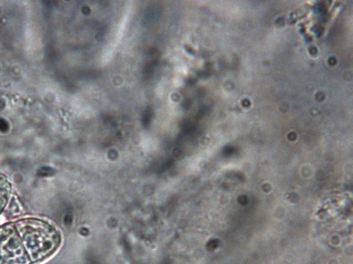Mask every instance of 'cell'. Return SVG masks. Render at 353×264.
I'll return each mask as SVG.
<instances>
[{"mask_svg":"<svg viewBox=\"0 0 353 264\" xmlns=\"http://www.w3.org/2000/svg\"><path fill=\"white\" fill-rule=\"evenodd\" d=\"M14 226L31 262L47 258L59 245L58 232L42 220L21 219Z\"/></svg>","mask_w":353,"mask_h":264,"instance_id":"cell-1","label":"cell"},{"mask_svg":"<svg viewBox=\"0 0 353 264\" xmlns=\"http://www.w3.org/2000/svg\"><path fill=\"white\" fill-rule=\"evenodd\" d=\"M31 261L14 225L0 227V264H30Z\"/></svg>","mask_w":353,"mask_h":264,"instance_id":"cell-2","label":"cell"},{"mask_svg":"<svg viewBox=\"0 0 353 264\" xmlns=\"http://www.w3.org/2000/svg\"><path fill=\"white\" fill-rule=\"evenodd\" d=\"M10 195V184L6 179L0 178V213L8 203Z\"/></svg>","mask_w":353,"mask_h":264,"instance_id":"cell-3","label":"cell"}]
</instances>
